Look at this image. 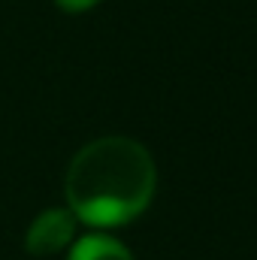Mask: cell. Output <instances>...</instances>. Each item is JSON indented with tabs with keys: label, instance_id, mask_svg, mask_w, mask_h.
Listing matches in <instances>:
<instances>
[{
	"label": "cell",
	"instance_id": "7a4b0ae2",
	"mask_svg": "<svg viewBox=\"0 0 257 260\" xmlns=\"http://www.w3.org/2000/svg\"><path fill=\"white\" fill-rule=\"evenodd\" d=\"M76 236V215L70 209H46L43 215L34 218L24 236V248L34 257H49L64 251Z\"/></svg>",
	"mask_w": 257,
	"mask_h": 260
},
{
	"label": "cell",
	"instance_id": "277c9868",
	"mask_svg": "<svg viewBox=\"0 0 257 260\" xmlns=\"http://www.w3.org/2000/svg\"><path fill=\"white\" fill-rule=\"evenodd\" d=\"M64 12H85V9H91V6H97L100 0H55Z\"/></svg>",
	"mask_w": 257,
	"mask_h": 260
},
{
	"label": "cell",
	"instance_id": "3957f363",
	"mask_svg": "<svg viewBox=\"0 0 257 260\" xmlns=\"http://www.w3.org/2000/svg\"><path fill=\"white\" fill-rule=\"evenodd\" d=\"M70 260H133V254H130L121 242L94 233V236H85V239H79L73 245Z\"/></svg>",
	"mask_w": 257,
	"mask_h": 260
},
{
	"label": "cell",
	"instance_id": "6da1fadb",
	"mask_svg": "<svg viewBox=\"0 0 257 260\" xmlns=\"http://www.w3.org/2000/svg\"><path fill=\"white\" fill-rule=\"evenodd\" d=\"M154 185L157 170L145 145L127 136H103L70 160L64 179L67 209L91 227H118L145 212Z\"/></svg>",
	"mask_w": 257,
	"mask_h": 260
}]
</instances>
